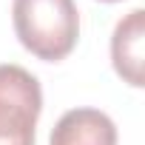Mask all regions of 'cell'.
Instances as JSON below:
<instances>
[{
	"label": "cell",
	"instance_id": "7a4b0ae2",
	"mask_svg": "<svg viewBox=\"0 0 145 145\" xmlns=\"http://www.w3.org/2000/svg\"><path fill=\"white\" fill-rule=\"evenodd\" d=\"M43 88L23 65H0V145H34Z\"/></svg>",
	"mask_w": 145,
	"mask_h": 145
},
{
	"label": "cell",
	"instance_id": "3957f363",
	"mask_svg": "<svg viewBox=\"0 0 145 145\" xmlns=\"http://www.w3.org/2000/svg\"><path fill=\"white\" fill-rule=\"evenodd\" d=\"M111 63L114 71L122 77V83L142 88L145 86V12L134 9L128 12L114 34H111Z\"/></svg>",
	"mask_w": 145,
	"mask_h": 145
},
{
	"label": "cell",
	"instance_id": "6da1fadb",
	"mask_svg": "<svg viewBox=\"0 0 145 145\" xmlns=\"http://www.w3.org/2000/svg\"><path fill=\"white\" fill-rule=\"evenodd\" d=\"M12 23L20 46L46 63L65 60L80 40L74 0H12Z\"/></svg>",
	"mask_w": 145,
	"mask_h": 145
},
{
	"label": "cell",
	"instance_id": "277c9868",
	"mask_svg": "<svg viewBox=\"0 0 145 145\" xmlns=\"http://www.w3.org/2000/svg\"><path fill=\"white\" fill-rule=\"evenodd\" d=\"M48 145H117V125L105 111L71 108L51 128Z\"/></svg>",
	"mask_w": 145,
	"mask_h": 145
},
{
	"label": "cell",
	"instance_id": "5b68a950",
	"mask_svg": "<svg viewBox=\"0 0 145 145\" xmlns=\"http://www.w3.org/2000/svg\"><path fill=\"white\" fill-rule=\"evenodd\" d=\"M100 3H120V0H100Z\"/></svg>",
	"mask_w": 145,
	"mask_h": 145
}]
</instances>
